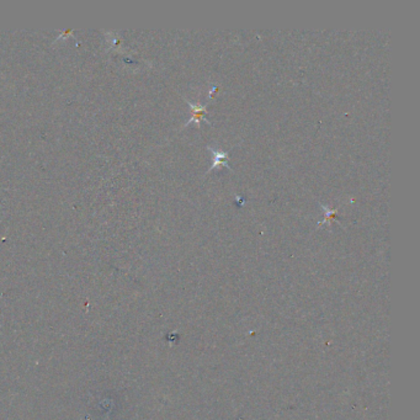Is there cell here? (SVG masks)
<instances>
[{
  "instance_id": "obj_1",
  "label": "cell",
  "mask_w": 420,
  "mask_h": 420,
  "mask_svg": "<svg viewBox=\"0 0 420 420\" xmlns=\"http://www.w3.org/2000/svg\"><path fill=\"white\" fill-rule=\"evenodd\" d=\"M187 104H189L190 109H191V113H193V116H191V119L189 120V122H186L184 125V127H186V126L191 125V123H196L197 126H200V122L205 121L206 123H208V125H211L207 120L203 117L206 112H207V110H206V107H207V105H202V104H194L191 103V101H187Z\"/></svg>"
},
{
  "instance_id": "obj_2",
  "label": "cell",
  "mask_w": 420,
  "mask_h": 420,
  "mask_svg": "<svg viewBox=\"0 0 420 420\" xmlns=\"http://www.w3.org/2000/svg\"><path fill=\"white\" fill-rule=\"evenodd\" d=\"M207 149L212 154V165H211V168L208 169L207 173L215 170V169H217L218 165H222V166H224V168H228L230 170H232V169L230 168V164H228V153H230V152H222V150H216V149H213V148L209 147V146L207 147Z\"/></svg>"
},
{
  "instance_id": "obj_3",
  "label": "cell",
  "mask_w": 420,
  "mask_h": 420,
  "mask_svg": "<svg viewBox=\"0 0 420 420\" xmlns=\"http://www.w3.org/2000/svg\"><path fill=\"white\" fill-rule=\"evenodd\" d=\"M319 205H320V208H322L324 211V217H326V218H324L322 222H319V223H318V228H320V225H323V224L332 225V222L336 221V213H338V211H339V207L332 209V208L327 207V206L322 205V203H319Z\"/></svg>"
}]
</instances>
